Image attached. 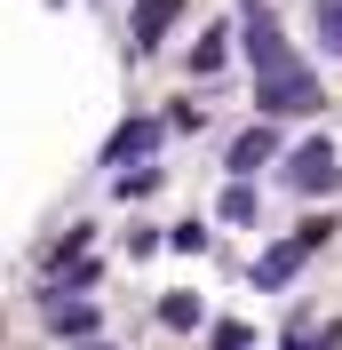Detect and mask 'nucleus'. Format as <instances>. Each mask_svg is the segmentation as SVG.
<instances>
[{"label": "nucleus", "instance_id": "obj_1", "mask_svg": "<svg viewBox=\"0 0 342 350\" xmlns=\"http://www.w3.org/2000/svg\"><path fill=\"white\" fill-rule=\"evenodd\" d=\"M255 104H263V120H302V111H319L326 96H319V80H311V64H295V72L255 80Z\"/></svg>", "mask_w": 342, "mask_h": 350}, {"label": "nucleus", "instance_id": "obj_2", "mask_svg": "<svg viewBox=\"0 0 342 350\" xmlns=\"http://www.w3.org/2000/svg\"><path fill=\"white\" fill-rule=\"evenodd\" d=\"M247 56H255V80H271V72H295V48H287V32H278V16H263V8H247Z\"/></svg>", "mask_w": 342, "mask_h": 350}, {"label": "nucleus", "instance_id": "obj_3", "mask_svg": "<svg viewBox=\"0 0 342 350\" xmlns=\"http://www.w3.org/2000/svg\"><path fill=\"white\" fill-rule=\"evenodd\" d=\"M287 183H295V191H334L342 183V152L326 144V135H311V144L287 159Z\"/></svg>", "mask_w": 342, "mask_h": 350}, {"label": "nucleus", "instance_id": "obj_4", "mask_svg": "<svg viewBox=\"0 0 342 350\" xmlns=\"http://www.w3.org/2000/svg\"><path fill=\"white\" fill-rule=\"evenodd\" d=\"M271 159H278V135H271V120H263V128H247V135L231 144V175H239V183H247V175H263Z\"/></svg>", "mask_w": 342, "mask_h": 350}, {"label": "nucleus", "instance_id": "obj_5", "mask_svg": "<svg viewBox=\"0 0 342 350\" xmlns=\"http://www.w3.org/2000/svg\"><path fill=\"white\" fill-rule=\"evenodd\" d=\"M175 16H183V0H144V8H135V56H151Z\"/></svg>", "mask_w": 342, "mask_h": 350}, {"label": "nucleus", "instance_id": "obj_6", "mask_svg": "<svg viewBox=\"0 0 342 350\" xmlns=\"http://www.w3.org/2000/svg\"><path fill=\"white\" fill-rule=\"evenodd\" d=\"M302 255H311V247H302V239H278L271 255L255 262V286H287V279H295V271H302Z\"/></svg>", "mask_w": 342, "mask_h": 350}, {"label": "nucleus", "instance_id": "obj_7", "mask_svg": "<svg viewBox=\"0 0 342 350\" xmlns=\"http://www.w3.org/2000/svg\"><path fill=\"white\" fill-rule=\"evenodd\" d=\"M342 342V319H295L287 327V350H334Z\"/></svg>", "mask_w": 342, "mask_h": 350}, {"label": "nucleus", "instance_id": "obj_8", "mask_svg": "<svg viewBox=\"0 0 342 350\" xmlns=\"http://www.w3.org/2000/svg\"><path fill=\"white\" fill-rule=\"evenodd\" d=\"M151 144H159V120H128V128H120V135H111V167H120V159H135V152H151Z\"/></svg>", "mask_w": 342, "mask_h": 350}, {"label": "nucleus", "instance_id": "obj_9", "mask_svg": "<svg viewBox=\"0 0 342 350\" xmlns=\"http://www.w3.org/2000/svg\"><path fill=\"white\" fill-rule=\"evenodd\" d=\"M48 319H56V334H96V310L88 303H48Z\"/></svg>", "mask_w": 342, "mask_h": 350}, {"label": "nucleus", "instance_id": "obj_10", "mask_svg": "<svg viewBox=\"0 0 342 350\" xmlns=\"http://www.w3.org/2000/svg\"><path fill=\"white\" fill-rule=\"evenodd\" d=\"M159 327H199V295H168V303H159Z\"/></svg>", "mask_w": 342, "mask_h": 350}, {"label": "nucleus", "instance_id": "obj_11", "mask_svg": "<svg viewBox=\"0 0 342 350\" xmlns=\"http://www.w3.org/2000/svg\"><path fill=\"white\" fill-rule=\"evenodd\" d=\"M223 223H255V183H231L223 191Z\"/></svg>", "mask_w": 342, "mask_h": 350}, {"label": "nucleus", "instance_id": "obj_12", "mask_svg": "<svg viewBox=\"0 0 342 350\" xmlns=\"http://www.w3.org/2000/svg\"><path fill=\"white\" fill-rule=\"evenodd\" d=\"M287 239H302V247H311V255H319V247L334 239V215H302L295 231H287Z\"/></svg>", "mask_w": 342, "mask_h": 350}, {"label": "nucleus", "instance_id": "obj_13", "mask_svg": "<svg viewBox=\"0 0 342 350\" xmlns=\"http://www.w3.org/2000/svg\"><path fill=\"white\" fill-rule=\"evenodd\" d=\"M192 72H199V80H207V72H223V32H207V40L192 48Z\"/></svg>", "mask_w": 342, "mask_h": 350}, {"label": "nucleus", "instance_id": "obj_14", "mask_svg": "<svg viewBox=\"0 0 342 350\" xmlns=\"http://www.w3.org/2000/svg\"><path fill=\"white\" fill-rule=\"evenodd\" d=\"M319 40L342 56V0H319Z\"/></svg>", "mask_w": 342, "mask_h": 350}, {"label": "nucleus", "instance_id": "obj_15", "mask_svg": "<svg viewBox=\"0 0 342 350\" xmlns=\"http://www.w3.org/2000/svg\"><path fill=\"white\" fill-rule=\"evenodd\" d=\"M168 247H175V255H199V247H207V231H199V223H175Z\"/></svg>", "mask_w": 342, "mask_h": 350}, {"label": "nucleus", "instance_id": "obj_16", "mask_svg": "<svg viewBox=\"0 0 342 350\" xmlns=\"http://www.w3.org/2000/svg\"><path fill=\"white\" fill-rule=\"evenodd\" d=\"M247 342H255L247 327H215V334H207V350H247Z\"/></svg>", "mask_w": 342, "mask_h": 350}, {"label": "nucleus", "instance_id": "obj_17", "mask_svg": "<svg viewBox=\"0 0 342 350\" xmlns=\"http://www.w3.org/2000/svg\"><path fill=\"white\" fill-rule=\"evenodd\" d=\"M88 350H104V342H88Z\"/></svg>", "mask_w": 342, "mask_h": 350}]
</instances>
